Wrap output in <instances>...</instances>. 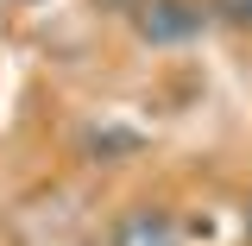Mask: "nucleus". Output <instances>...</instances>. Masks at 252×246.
I'll return each instance as SVG.
<instances>
[{
    "mask_svg": "<svg viewBox=\"0 0 252 246\" xmlns=\"http://www.w3.org/2000/svg\"><path fill=\"white\" fill-rule=\"evenodd\" d=\"M114 246H183V234H177V221L164 209H132L114 227Z\"/></svg>",
    "mask_w": 252,
    "mask_h": 246,
    "instance_id": "2",
    "label": "nucleus"
},
{
    "mask_svg": "<svg viewBox=\"0 0 252 246\" xmlns=\"http://www.w3.org/2000/svg\"><path fill=\"white\" fill-rule=\"evenodd\" d=\"M215 13L227 19V26H240V32H252V0H215Z\"/></svg>",
    "mask_w": 252,
    "mask_h": 246,
    "instance_id": "4",
    "label": "nucleus"
},
{
    "mask_svg": "<svg viewBox=\"0 0 252 246\" xmlns=\"http://www.w3.org/2000/svg\"><path fill=\"white\" fill-rule=\"evenodd\" d=\"M139 145H145V139H139L132 126H120V120H101V126H89V152L101 158V164H107V158H132Z\"/></svg>",
    "mask_w": 252,
    "mask_h": 246,
    "instance_id": "3",
    "label": "nucleus"
},
{
    "mask_svg": "<svg viewBox=\"0 0 252 246\" xmlns=\"http://www.w3.org/2000/svg\"><path fill=\"white\" fill-rule=\"evenodd\" d=\"M202 26H208L202 0H139L132 6V32L145 44H189Z\"/></svg>",
    "mask_w": 252,
    "mask_h": 246,
    "instance_id": "1",
    "label": "nucleus"
},
{
    "mask_svg": "<svg viewBox=\"0 0 252 246\" xmlns=\"http://www.w3.org/2000/svg\"><path fill=\"white\" fill-rule=\"evenodd\" d=\"M246 234H252V209H246Z\"/></svg>",
    "mask_w": 252,
    "mask_h": 246,
    "instance_id": "5",
    "label": "nucleus"
}]
</instances>
